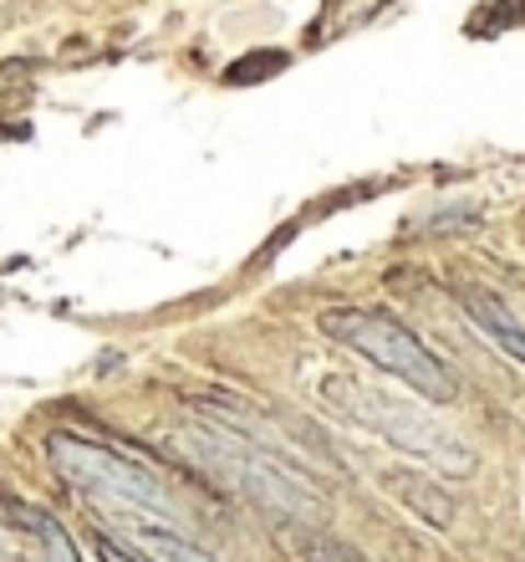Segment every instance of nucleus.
Instances as JSON below:
<instances>
[{"label":"nucleus","mask_w":525,"mask_h":562,"mask_svg":"<svg viewBox=\"0 0 525 562\" xmlns=\"http://www.w3.org/2000/svg\"><path fill=\"white\" fill-rule=\"evenodd\" d=\"M327 400H336L342 415H352L357 425H367L373 435H383L388 445L409 450V456L429 460V465H438V471L465 475L469 465H475V456H469L465 445L454 440L434 415L413 409L409 400H393V394L367 389V384H357V379H332V384H327Z\"/></svg>","instance_id":"obj_3"},{"label":"nucleus","mask_w":525,"mask_h":562,"mask_svg":"<svg viewBox=\"0 0 525 562\" xmlns=\"http://www.w3.org/2000/svg\"><path fill=\"white\" fill-rule=\"evenodd\" d=\"M292 548L301 552L307 562H373L367 552L352 548V542H342V537H332V532H317V527L292 532Z\"/></svg>","instance_id":"obj_8"},{"label":"nucleus","mask_w":525,"mask_h":562,"mask_svg":"<svg viewBox=\"0 0 525 562\" xmlns=\"http://www.w3.org/2000/svg\"><path fill=\"white\" fill-rule=\"evenodd\" d=\"M184 450L215 465L219 475H230L235 486L246 491L250 502H261L265 512H276L286 521H301V527H317V521L332 517V506L311 486L301 471H292L276 450L265 445H250L240 435H225V429H190L184 435Z\"/></svg>","instance_id":"obj_1"},{"label":"nucleus","mask_w":525,"mask_h":562,"mask_svg":"<svg viewBox=\"0 0 525 562\" xmlns=\"http://www.w3.org/2000/svg\"><path fill=\"white\" fill-rule=\"evenodd\" d=\"M133 548L148 552L153 562H215L205 548H194L190 537L169 532V527H153V521H138V527H133Z\"/></svg>","instance_id":"obj_6"},{"label":"nucleus","mask_w":525,"mask_h":562,"mask_svg":"<svg viewBox=\"0 0 525 562\" xmlns=\"http://www.w3.org/2000/svg\"><path fill=\"white\" fill-rule=\"evenodd\" d=\"M11 512L21 517V527H26V532L42 542L46 562H77V548L67 542V532H61V521L52 517V512H42V506H26V502H11Z\"/></svg>","instance_id":"obj_7"},{"label":"nucleus","mask_w":525,"mask_h":562,"mask_svg":"<svg viewBox=\"0 0 525 562\" xmlns=\"http://www.w3.org/2000/svg\"><path fill=\"white\" fill-rule=\"evenodd\" d=\"M465 307H469V317H475V327L480 333H490V338L505 348V353L515 358L525 369V327L515 323L511 312H505V302L500 296H490V292H465Z\"/></svg>","instance_id":"obj_5"},{"label":"nucleus","mask_w":525,"mask_h":562,"mask_svg":"<svg viewBox=\"0 0 525 562\" xmlns=\"http://www.w3.org/2000/svg\"><path fill=\"white\" fill-rule=\"evenodd\" d=\"M98 558L103 562H144L133 548H123V542H113V537H98Z\"/></svg>","instance_id":"obj_9"},{"label":"nucleus","mask_w":525,"mask_h":562,"mask_svg":"<svg viewBox=\"0 0 525 562\" xmlns=\"http://www.w3.org/2000/svg\"><path fill=\"white\" fill-rule=\"evenodd\" d=\"M46 460L57 465L61 481H72L88 496H113L117 506H138V512H174V496H169V486H163L159 475L98 440L52 429L46 435Z\"/></svg>","instance_id":"obj_4"},{"label":"nucleus","mask_w":525,"mask_h":562,"mask_svg":"<svg viewBox=\"0 0 525 562\" xmlns=\"http://www.w3.org/2000/svg\"><path fill=\"white\" fill-rule=\"evenodd\" d=\"M321 333L336 342H347L352 353H363L373 369H383L388 379L409 384L423 400H454L459 384L444 369V358H434V348L423 338H413L409 327L388 317V312H363V307H332L321 312Z\"/></svg>","instance_id":"obj_2"}]
</instances>
